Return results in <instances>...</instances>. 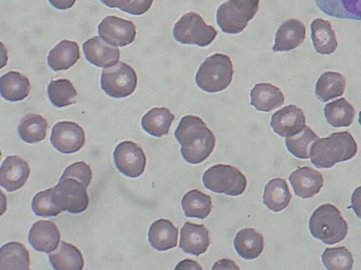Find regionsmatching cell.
I'll list each match as a JSON object with an SVG mask.
<instances>
[{"instance_id": "obj_1", "label": "cell", "mask_w": 361, "mask_h": 270, "mask_svg": "<svg viewBox=\"0 0 361 270\" xmlns=\"http://www.w3.org/2000/svg\"><path fill=\"white\" fill-rule=\"evenodd\" d=\"M183 159L190 164L204 161L213 152L216 138L204 121L193 115L183 117L174 132Z\"/></svg>"}, {"instance_id": "obj_2", "label": "cell", "mask_w": 361, "mask_h": 270, "mask_svg": "<svg viewBox=\"0 0 361 270\" xmlns=\"http://www.w3.org/2000/svg\"><path fill=\"white\" fill-rule=\"evenodd\" d=\"M357 152V145L347 131L334 132L315 141L310 150V160L317 168H331L336 163L352 159Z\"/></svg>"}, {"instance_id": "obj_3", "label": "cell", "mask_w": 361, "mask_h": 270, "mask_svg": "<svg viewBox=\"0 0 361 270\" xmlns=\"http://www.w3.org/2000/svg\"><path fill=\"white\" fill-rule=\"evenodd\" d=\"M309 229L313 237L325 244L333 245L345 238L348 226L339 210L326 203L319 206L312 214Z\"/></svg>"}, {"instance_id": "obj_4", "label": "cell", "mask_w": 361, "mask_h": 270, "mask_svg": "<svg viewBox=\"0 0 361 270\" xmlns=\"http://www.w3.org/2000/svg\"><path fill=\"white\" fill-rule=\"evenodd\" d=\"M233 72V63L229 56L217 53L202 62L196 73L195 82L202 91L216 93L229 86Z\"/></svg>"}, {"instance_id": "obj_5", "label": "cell", "mask_w": 361, "mask_h": 270, "mask_svg": "<svg viewBox=\"0 0 361 270\" xmlns=\"http://www.w3.org/2000/svg\"><path fill=\"white\" fill-rule=\"evenodd\" d=\"M259 0H229L221 4L216 11V22L227 34L241 32L259 8Z\"/></svg>"}, {"instance_id": "obj_6", "label": "cell", "mask_w": 361, "mask_h": 270, "mask_svg": "<svg viewBox=\"0 0 361 270\" xmlns=\"http://www.w3.org/2000/svg\"><path fill=\"white\" fill-rule=\"evenodd\" d=\"M202 182L212 192L229 196L242 195L247 186L245 176L236 167L224 164L208 168L202 175Z\"/></svg>"}, {"instance_id": "obj_7", "label": "cell", "mask_w": 361, "mask_h": 270, "mask_svg": "<svg viewBox=\"0 0 361 270\" xmlns=\"http://www.w3.org/2000/svg\"><path fill=\"white\" fill-rule=\"evenodd\" d=\"M216 35L215 28L207 25L202 16L195 12L184 14L173 28L174 39L183 44L207 46Z\"/></svg>"}, {"instance_id": "obj_8", "label": "cell", "mask_w": 361, "mask_h": 270, "mask_svg": "<svg viewBox=\"0 0 361 270\" xmlns=\"http://www.w3.org/2000/svg\"><path fill=\"white\" fill-rule=\"evenodd\" d=\"M100 83L101 88L106 94L115 98H121L134 92L137 77L130 65L118 61L114 65L105 68L102 70Z\"/></svg>"}, {"instance_id": "obj_9", "label": "cell", "mask_w": 361, "mask_h": 270, "mask_svg": "<svg viewBox=\"0 0 361 270\" xmlns=\"http://www.w3.org/2000/svg\"><path fill=\"white\" fill-rule=\"evenodd\" d=\"M53 193L55 202L61 211L80 214L88 207L87 187L77 179H60L53 187Z\"/></svg>"}, {"instance_id": "obj_10", "label": "cell", "mask_w": 361, "mask_h": 270, "mask_svg": "<svg viewBox=\"0 0 361 270\" xmlns=\"http://www.w3.org/2000/svg\"><path fill=\"white\" fill-rule=\"evenodd\" d=\"M114 160L116 168L131 178L140 176L146 165V156L142 148L131 141L118 143L114 152Z\"/></svg>"}, {"instance_id": "obj_11", "label": "cell", "mask_w": 361, "mask_h": 270, "mask_svg": "<svg viewBox=\"0 0 361 270\" xmlns=\"http://www.w3.org/2000/svg\"><path fill=\"white\" fill-rule=\"evenodd\" d=\"M50 141L54 148L62 153H75L85 144V132L75 122H59L52 128Z\"/></svg>"}, {"instance_id": "obj_12", "label": "cell", "mask_w": 361, "mask_h": 270, "mask_svg": "<svg viewBox=\"0 0 361 270\" xmlns=\"http://www.w3.org/2000/svg\"><path fill=\"white\" fill-rule=\"evenodd\" d=\"M98 33L109 45L125 46L134 41L136 28L132 21L109 15L98 25Z\"/></svg>"}, {"instance_id": "obj_13", "label": "cell", "mask_w": 361, "mask_h": 270, "mask_svg": "<svg viewBox=\"0 0 361 270\" xmlns=\"http://www.w3.org/2000/svg\"><path fill=\"white\" fill-rule=\"evenodd\" d=\"M306 119L302 109L295 105H286L271 115L270 125L275 133L282 137H290L301 131Z\"/></svg>"}, {"instance_id": "obj_14", "label": "cell", "mask_w": 361, "mask_h": 270, "mask_svg": "<svg viewBox=\"0 0 361 270\" xmlns=\"http://www.w3.org/2000/svg\"><path fill=\"white\" fill-rule=\"evenodd\" d=\"M30 173L27 162L18 155H8L0 168V185L8 192L20 188Z\"/></svg>"}, {"instance_id": "obj_15", "label": "cell", "mask_w": 361, "mask_h": 270, "mask_svg": "<svg viewBox=\"0 0 361 270\" xmlns=\"http://www.w3.org/2000/svg\"><path fill=\"white\" fill-rule=\"evenodd\" d=\"M179 248L187 254L196 257L204 253L210 244L209 233L203 224L186 221L180 233Z\"/></svg>"}, {"instance_id": "obj_16", "label": "cell", "mask_w": 361, "mask_h": 270, "mask_svg": "<svg viewBox=\"0 0 361 270\" xmlns=\"http://www.w3.org/2000/svg\"><path fill=\"white\" fill-rule=\"evenodd\" d=\"M86 60L99 68H109L114 65L120 58L118 48L109 45L101 37L94 36L82 44Z\"/></svg>"}, {"instance_id": "obj_17", "label": "cell", "mask_w": 361, "mask_h": 270, "mask_svg": "<svg viewBox=\"0 0 361 270\" xmlns=\"http://www.w3.org/2000/svg\"><path fill=\"white\" fill-rule=\"evenodd\" d=\"M60 231L51 221L40 220L31 227L28 241L38 252L50 253L56 249L60 242Z\"/></svg>"}, {"instance_id": "obj_18", "label": "cell", "mask_w": 361, "mask_h": 270, "mask_svg": "<svg viewBox=\"0 0 361 270\" xmlns=\"http://www.w3.org/2000/svg\"><path fill=\"white\" fill-rule=\"evenodd\" d=\"M288 180L295 194L302 198L314 196L324 184L322 174L309 167H302L293 171Z\"/></svg>"}, {"instance_id": "obj_19", "label": "cell", "mask_w": 361, "mask_h": 270, "mask_svg": "<svg viewBox=\"0 0 361 270\" xmlns=\"http://www.w3.org/2000/svg\"><path fill=\"white\" fill-rule=\"evenodd\" d=\"M306 37L305 25L297 19L283 22L275 34L274 51H288L299 46Z\"/></svg>"}, {"instance_id": "obj_20", "label": "cell", "mask_w": 361, "mask_h": 270, "mask_svg": "<svg viewBox=\"0 0 361 270\" xmlns=\"http://www.w3.org/2000/svg\"><path fill=\"white\" fill-rule=\"evenodd\" d=\"M284 95L279 88L270 83H258L250 91V104L255 109L269 112L281 107Z\"/></svg>"}, {"instance_id": "obj_21", "label": "cell", "mask_w": 361, "mask_h": 270, "mask_svg": "<svg viewBox=\"0 0 361 270\" xmlns=\"http://www.w3.org/2000/svg\"><path fill=\"white\" fill-rule=\"evenodd\" d=\"M178 234V228L171 221L159 219L151 224L148 240L154 249L166 251L176 247Z\"/></svg>"}, {"instance_id": "obj_22", "label": "cell", "mask_w": 361, "mask_h": 270, "mask_svg": "<svg viewBox=\"0 0 361 270\" xmlns=\"http://www.w3.org/2000/svg\"><path fill=\"white\" fill-rule=\"evenodd\" d=\"M237 253L245 259H253L259 257L264 247L263 236L253 228L239 231L233 240Z\"/></svg>"}, {"instance_id": "obj_23", "label": "cell", "mask_w": 361, "mask_h": 270, "mask_svg": "<svg viewBox=\"0 0 361 270\" xmlns=\"http://www.w3.org/2000/svg\"><path fill=\"white\" fill-rule=\"evenodd\" d=\"M310 29L313 46L317 53L329 55L336 51L338 42L330 21L322 18L314 19Z\"/></svg>"}, {"instance_id": "obj_24", "label": "cell", "mask_w": 361, "mask_h": 270, "mask_svg": "<svg viewBox=\"0 0 361 270\" xmlns=\"http://www.w3.org/2000/svg\"><path fill=\"white\" fill-rule=\"evenodd\" d=\"M80 57L78 44L64 39L49 51L47 63L54 71L65 70L73 66Z\"/></svg>"}, {"instance_id": "obj_25", "label": "cell", "mask_w": 361, "mask_h": 270, "mask_svg": "<svg viewBox=\"0 0 361 270\" xmlns=\"http://www.w3.org/2000/svg\"><path fill=\"white\" fill-rule=\"evenodd\" d=\"M49 262L56 270H81L83 269V257L75 245L61 241L56 250L49 254Z\"/></svg>"}, {"instance_id": "obj_26", "label": "cell", "mask_w": 361, "mask_h": 270, "mask_svg": "<svg viewBox=\"0 0 361 270\" xmlns=\"http://www.w3.org/2000/svg\"><path fill=\"white\" fill-rule=\"evenodd\" d=\"M30 87L29 79L16 71H9L0 79L1 95L8 101L23 100L30 94Z\"/></svg>"}, {"instance_id": "obj_27", "label": "cell", "mask_w": 361, "mask_h": 270, "mask_svg": "<svg viewBox=\"0 0 361 270\" xmlns=\"http://www.w3.org/2000/svg\"><path fill=\"white\" fill-rule=\"evenodd\" d=\"M291 200L286 179H271L264 186L263 202L270 210L278 212L288 207Z\"/></svg>"}, {"instance_id": "obj_28", "label": "cell", "mask_w": 361, "mask_h": 270, "mask_svg": "<svg viewBox=\"0 0 361 270\" xmlns=\"http://www.w3.org/2000/svg\"><path fill=\"white\" fill-rule=\"evenodd\" d=\"M324 13L334 18L361 20V0H314Z\"/></svg>"}, {"instance_id": "obj_29", "label": "cell", "mask_w": 361, "mask_h": 270, "mask_svg": "<svg viewBox=\"0 0 361 270\" xmlns=\"http://www.w3.org/2000/svg\"><path fill=\"white\" fill-rule=\"evenodd\" d=\"M174 119L169 108H153L142 117L141 126L150 135L161 137L168 134Z\"/></svg>"}, {"instance_id": "obj_30", "label": "cell", "mask_w": 361, "mask_h": 270, "mask_svg": "<svg viewBox=\"0 0 361 270\" xmlns=\"http://www.w3.org/2000/svg\"><path fill=\"white\" fill-rule=\"evenodd\" d=\"M346 87L345 77L337 72H324L315 84V95L322 102L341 96Z\"/></svg>"}, {"instance_id": "obj_31", "label": "cell", "mask_w": 361, "mask_h": 270, "mask_svg": "<svg viewBox=\"0 0 361 270\" xmlns=\"http://www.w3.org/2000/svg\"><path fill=\"white\" fill-rule=\"evenodd\" d=\"M30 255L19 242H9L0 250V269H30Z\"/></svg>"}, {"instance_id": "obj_32", "label": "cell", "mask_w": 361, "mask_h": 270, "mask_svg": "<svg viewBox=\"0 0 361 270\" xmlns=\"http://www.w3.org/2000/svg\"><path fill=\"white\" fill-rule=\"evenodd\" d=\"M181 206L185 217L204 219L212 210V198L202 191L193 189L182 198Z\"/></svg>"}, {"instance_id": "obj_33", "label": "cell", "mask_w": 361, "mask_h": 270, "mask_svg": "<svg viewBox=\"0 0 361 270\" xmlns=\"http://www.w3.org/2000/svg\"><path fill=\"white\" fill-rule=\"evenodd\" d=\"M324 110L327 122L334 127H349L355 115L353 106L344 98L326 104Z\"/></svg>"}, {"instance_id": "obj_34", "label": "cell", "mask_w": 361, "mask_h": 270, "mask_svg": "<svg viewBox=\"0 0 361 270\" xmlns=\"http://www.w3.org/2000/svg\"><path fill=\"white\" fill-rule=\"evenodd\" d=\"M47 128L48 122L44 117L39 114L29 113L20 120L18 131L23 141L35 143L45 138Z\"/></svg>"}, {"instance_id": "obj_35", "label": "cell", "mask_w": 361, "mask_h": 270, "mask_svg": "<svg viewBox=\"0 0 361 270\" xmlns=\"http://www.w3.org/2000/svg\"><path fill=\"white\" fill-rule=\"evenodd\" d=\"M47 94L54 106L62 108L75 102L77 91L70 80L59 79L49 82L47 86Z\"/></svg>"}, {"instance_id": "obj_36", "label": "cell", "mask_w": 361, "mask_h": 270, "mask_svg": "<svg viewBox=\"0 0 361 270\" xmlns=\"http://www.w3.org/2000/svg\"><path fill=\"white\" fill-rule=\"evenodd\" d=\"M319 137L308 126L298 134L290 137H286L285 143L288 151L295 157L300 159L310 158V150L313 143Z\"/></svg>"}, {"instance_id": "obj_37", "label": "cell", "mask_w": 361, "mask_h": 270, "mask_svg": "<svg viewBox=\"0 0 361 270\" xmlns=\"http://www.w3.org/2000/svg\"><path fill=\"white\" fill-rule=\"evenodd\" d=\"M322 261L329 270L351 269L353 265L351 252L343 246L326 248L322 255Z\"/></svg>"}, {"instance_id": "obj_38", "label": "cell", "mask_w": 361, "mask_h": 270, "mask_svg": "<svg viewBox=\"0 0 361 270\" xmlns=\"http://www.w3.org/2000/svg\"><path fill=\"white\" fill-rule=\"evenodd\" d=\"M32 209L37 216L42 217L57 216L61 210L55 202L53 188L37 193L32 198Z\"/></svg>"}, {"instance_id": "obj_39", "label": "cell", "mask_w": 361, "mask_h": 270, "mask_svg": "<svg viewBox=\"0 0 361 270\" xmlns=\"http://www.w3.org/2000/svg\"><path fill=\"white\" fill-rule=\"evenodd\" d=\"M65 178L77 179L87 188L92 178V169L85 162H76L66 168L60 179Z\"/></svg>"}, {"instance_id": "obj_40", "label": "cell", "mask_w": 361, "mask_h": 270, "mask_svg": "<svg viewBox=\"0 0 361 270\" xmlns=\"http://www.w3.org/2000/svg\"><path fill=\"white\" fill-rule=\"evenodd\" d=\"M154 0H132L131 2L121 11L135 15H140L145 13L152 5Z\"/></svg>"}, {"instance_id": "obj_41", "label": "cell", "mask_w": 361, "mask_h": 270, "mask_svg": "<svg viewBox=\"0 0 361 270\" xmlns=\"http://www.w3.org/2000/svg\"><path fill=\"white\" fill-rule=\"evenodd\" d=\"M351 208L355 214L361 219V186L356 188L351 195Z\"/></svg>"}, {"instance_id": "obj_42", "label": "cell", "mask_w": 361, "mask_h": 270, "mask_svg": "<svg viewBox=\"0 0 361 270\" xmlns=\"http://www.w3.org/2000/svg\"><path fill=\"white\" fill-rule=\"evenodd\" d=\"M212 269H239L240 268L236 264L228 259H223L216 262L214 266L212 267Z\"/></svg>"}, {"instance_id": "obj_43", "label": "cell", "mask_w": 361, "mask_h": 270, "mask_svg": "<svg viewBox=\"0 0 361 270\" xmlns=\"http://www.w3.org/2000/svg\"><path fill=\"white\" fill-rule=\"evenodd\" d=\"M50 4L59 10H66L71 8L76 0H48Z\"/></svg>"}, {"instance_id": "obj_44", "label": "cell", "mask_w": 361, "mask_h": 270, "mask_svg": "<svg viewBox=\"0 0 361 270\" xmlns=\"http://www.w3.org/2000/svg\"><path fill=\"white\" fill-rule=\"evenodd\" d=\"M176 269H202V268L199 265L196 261L189 259H184L180 262L175 268Z\"/></svg>"}, {"instance_id": "obj_45", "label": "cell", "mask_w": 361, "mask_h": 270, "mask_svg": "<svg viewBox=\"0 0 361 270\" xmlns=\"http://www.w3.org/2000/svg\"><path fill=\"white\" fill-rule=\"evenodd\" d=\"M109 8H118L120 10L127 6L132 0H100Z\"/></svg>"}, {"instance_id": "obj_46", "label": "cell", "mask_w": 361, "mask_h": 270, "mask_svg": "<svg viewBox=\"0 0 361 270\" xmlns=\"http://www.w3.org/2000/svg\"><path fill=\"white\" fill-rule=\"evenodd\" d=\"M358 122H359L360 124L361 125V111L359 112Z\"/></svg>"}]
</instances>
